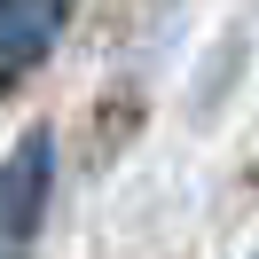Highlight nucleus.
I'll return each mask as SVG.
<instances>
[{
  "label": "nucleus",
  "instance_id": "obj_1",
  "mask_svg": "<svg viewBox=\"0 0 259 259\" xmlns=\"http://www.w3.org/2000/svg\"><path fill=\"white\" fill-rule=\"evenodd\" d=\"M48 196H55V134L32 126L0 165V243H32L48 220Z\"/></svg>",
  "mask_w": 259,
  "mask_h": 259
},
{
  "label": "nucleus",
  "instance_id": "obj_2",
  "mask_svg": "<svg viewBox=\"0 0 259 259\" xmlns=\"http://www.w3.org/2000/svg\"><path fill=\"white\" fill-rule=\"evenodd\" d=\"M63 16H71V0H0V87L24 79L32 63H48Z\"/></svg>",
  "mask_w": 259,
  "mask_h": 259
}]
</instances>
